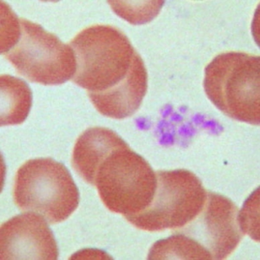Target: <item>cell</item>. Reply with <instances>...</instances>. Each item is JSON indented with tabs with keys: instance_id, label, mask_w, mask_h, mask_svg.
Returning a JSON list of instances; mask_svg holds the SVG:
<instances>
[{
	"instance_id": "cell-1",
	"label": "cell",
	"mask_w": 260,
	"mask_h": 260,
	"mask_svg": "<svg viewBox=\"0 0 260 260\" xmlns=\"http://www.w3.org/2000/svg\"><path fill=\"white\" fill-rule=\"evenodd\" d=\"M77 61L73 83L98 94L124 80L136 50L124 33L111 25L87 27L70 43Z\"/></svg>"
},
{
	"instance_id": "cell-2",
	"label": "cell",
	"mask_w": 260,
	"mask_h": 260,
	"mask_svg": "<svg viewBox=\"0 0 260 260\" xmlns=\"http://www.w3.org/2000/svg\"><path fill=\"white\" fill-rule=\"evenodd\" d=\"M205 92L226 116L260 123V57L243 52L215 56L205 69Z\"/></svg>"
},
{
	"instance_id": "cell-3",
	"label": "cell",
	"mask_w": 260,
	"mask_h": 260,
	"mask_svg": "<svg viewBox=\"0 0 260 260\" xmlns=\"http://www.w3.org/2000/svg\"><path fill=\"white\" fill-rule=\"evenodd\" d=\"M13 198L21 210L38 213L49 224H57L77 210L80 195L63 164L51 158H37L17 171Z\"/></svg>"
},
{
	"instance_id": "cell-4",
	"label": "cell",
	"mask_w": 260,
	"mask_h": 260,
	"mask_svg": "<svg viewBox=\"0 0 260 260\" xmlns=\"http://www.w3.org/2000/svg\"><path fill=\"white\" fill-rule=\"evenodd\" d=\"M156 186V173L128 145L113 151L95 175V186L103 203L125 218L149 207Z\"/></svg>"
},
{
	"instance_id": "cell-5",
	"label": "cell",
	"mask_w": 260,
	"mask_h": 260,
	"mask_svg": "<svg viewBox=\"0 0 260 260\" xmlns=\"http://www.w3.org/2000/svg\"><path fill=\"white\" fill-rule=\"evenodd\" d=\"M157 186L149 207L126 219L141 230L161 232L180 229L203 210L207 192L201 180L186 169L156 173Z\"/></svg>"
},
{
	"instance_id": "cell-6",
	"label": "cell",
	"mask_w": 260,
	"mask_h": 260,
	"mask_svg": "<svg viewBox=\"0 0 260 260\" xmlns=\"http://www.w3.org/2000/svg\"><path fill=\"white\" fill-rule=\"evenodd\" d=\"M20 35L4 54L19 74L32 83L59 85L73 78L77 61L71 45L40 24L20 18Z\"/></svg>"
},
{
	"instance_id": "cell-7",
	"label": "cell",
	"mask_w": 260,
	"mask_h": 260,
	"mask_svg": "<svg viewBox=\"0 0 260 260\" xmlns=\"http://www.w3.org/2000/svg\"><path fill=\"white\" fill-rule=\"evenodd\" d=\"M47 223L30 212L5 222L0 228L1 259H57L58 247Z\"/></svg>"
},
{
	"instance_id": "cell-8",
	"label": "cell",
	"mask_w": 260,
	"mask_h": 260,
	"mask_svg": "<svg viewBox=\"0 0 260 260\" xmlns=\"http://www.w3.org/2000/svg\"><path fill=\"white\" fill-rule=\"evenodd\" d=\"M238 207L225 196L207 192L203 210L190 225L192 234L210 251L213 259L230 256L242 239L238 222Z\"/></svg>"
},
{
	"instance_id": "cell-9",
	"label": "cell",
	"mask_w": 260,
	"mask_h": 260,
	"mask_svg": "<svg viewBox=\"0 0 260 260\" xmlns=\"http://www.w3.org/2000/svg\"><path fill=\"white\" fill-rule=\"evenodd\" d=\"M148 89V73L136 51L129 72L124 80L107 91L88 94L95 109L104 116L124 119L138 110Z\"/></svg>"
},
{
	"instance_id": "cell-10",
	"label": "cell",
	"mask_w": 260,
	"mask_h": 260,
	"mask_svg": "<svg viewBox=\"0 0 260 260\" xmlns=\"http://www.w3.org/2000/svg\"><path fill=\"white\" fill-rule=\"evenodd\" d=\"M117 134L107 127H90L75 144L72 165L86 182L95 186V175L102 163L113 151L127 146Z\"/></svg>"
},
{
	"instance_id": "cell-11",
	"label": "cell",
	"mask_w": 260,
	"mask_h": 260,
	"mask_svg": "<svg viewBox=\"0 0 260 260\" xmlns=\"http://www.w3.org/2000/svg\"><path fill=\"white\" fill-rule=\"evenodd\" d=\"M1 126L24 122L32 104V93L24 80L1 75Z\"/></svg>"
},
{
	"instance_id": "cell-12",
	"label": "cell",
	"mask_w": 260,
	"mask_h": 260,
	"mask_svg": "<svg viewBox=\"0 0 260 260\" xmlns=\"http://www.w3.org/2000/svg\"><path fill=\"white\" fill-rule=\"evenodd\" d=\"M148 259H213L204 245L186 234H175L154 243Z\"/></svg>"
},
{
	"instance_id": "cell-13",
	"label": "cell",
	"mask_w": 260,
	"mask_h": 260,
	"mask_svg": "<svg viewBox=\"0 0 260 260\" xmlns=\"http://www.w3.org/2000/svg\"><path fill=\"white\" fill-rule=\"evenodd\" d=\"M258 192L257 188L256 192H253L250 198L247 199L245 201V205L243 207L242 210L240 213H238V222L240 225V230L243 234H246L256 240H259V225H258V210H259V201H258V195L257 198L255 196Z\"/></svg>"
}]
</instances>
